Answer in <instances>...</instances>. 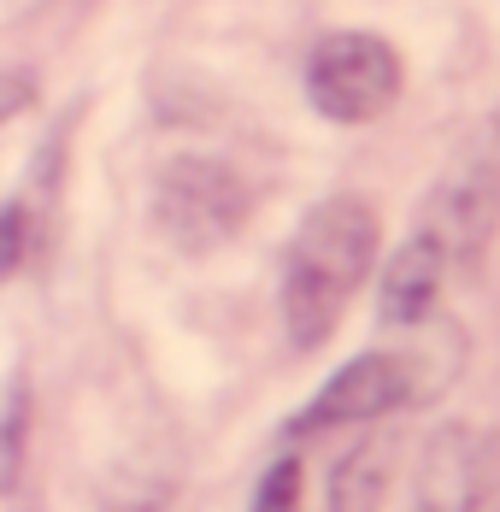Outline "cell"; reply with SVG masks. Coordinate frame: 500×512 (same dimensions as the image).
<instances>
[{"mask_svg": "<svg viewBox=\"0 0 500 512\" xmlns=\"http://www.w3.org/2000/svg\"><path fill=\"white\" fill-rule=\"evenodd\" d=\"M383 248L377 206L359 195H330L300 218L295 242L283 254V330L300 354L336 336L342 312L365 289Z\"/></svg>", "mask_w": 500, "mask_h": 512, "instance_id": "obj_1", "label": "cell"}, {"mask_svg": "<svg viewBox=\"0 0 500 512\" xmlns=\"http://www.w3.org/2000/svg\"><path fill=\"white\" fill-rule=\"evenodd\" d=\"M383 495H389V442L365 436L330 465L324 512H383Z\"/></svg>", "mask_w": 500, "mask_h": 512, "instance_id": "obj_8", "label": "cell"}, {"mask_svg": "<svg viewBox=\"0 0 500 512\" xmlns=\"http://www.w3.org/2000/svg\"><path fill=\"white\" fill-rule=\"evenodd\" d=\"M495 483V442L471 424H442L418 460V512H483Z\"/></svg>", "mask_w": 500, "mask_h": 512, "instance_id": "obj_6", "label": "cell"}, {"mask_svg": "<svg viewBox=\"0 0 500 512\" xmlns=\"http://www.w3.org/2000/svg\"><path fill=\"white\" fill-rule=\"evenodd\" d=\"M153 224L177 254H212L248 224V183L212 154H177L153 177Z\"/></svg>", "mask_w": 500, "mask_h": 512, "instance_id": "obj_2", "label": "cell"}, {"mask_svg": "<svg viewBox=\"0 0 500 512\" xmlns=\"http://www.w3.org/2000/svg\"><path fill=\"white\" fill-rule=\"evenodd\" d=\"M406 65L377 30H330L306 59V101L330 124H371L400 101Z\"/></svg>", "mask_w": 500, "mask_h": 512, "instance_id": "obj_3", "label": "cell"}, {"mask_svg": "<svg viewBox=\"0 0 500 512\" xmlns=\"http://www.w3.org/2000/svg\"><path fill=\"white\" fill-rule=\"evenodd\" d=\"M418 401V365L412 354H359L348 359L295 418V436H312V430H342V424H377L395 407Z\"/></svg>", "mask_w": 500, "mask_h": 512, "instance_id": "obj_4", "label": "cell"}, {"mask_svg": "<svg viewBox=\"0 0 500 512\" xmlns=\"http://www.w3.org/2000/svg\"><path fill=\"white\" fill-rule=\"evenodd\" d=\"M0 512H36V501L24 495V483H12V489H0Z\"/></svg>", "mask_w": 500, "mask_h": 512, "instance_id": "obj_10", "label": "cell"}, {"mask_svg": "<svg viewBox=\"0 0 500 512\" xmlns=\"http://www.w3.org/2000/svg\"><path fill=\"white\" fill-rule=\"evenodd\" d=\"M453 254L442 248V236H430L424 224L400 242L383 277H377V318L395 324V330H418V324H436V295H442V277H448Z\"/></svg>", "mask_w": 500, "mask_h": 512, "instance_id": "obj_7", "label": "cell"}, {"mask_svg": "<svg viewBox=\"0 0 500 512\" xmlns=\"http://www.w3.org/2000/svg\"><path fill=\"white\" fill-rule=\"evenodd\" d=\"M495 224H500V159L489 148H477V154L459 159L442 177V189L430 195L424 230L442 236V248L453 259H483Z\"/></svg>", "mask_w": 500, "mask_h": 512, "instance_id": "obj_5", "label": "cell"}, {"mask_svg": "<svg viewBox=\"0 0 500 512\" xmlns=\"http://www.w3.org/2000/svg\"><path fill=\"white\" fill-rule=\"evenodd\" d=\"M12 6V18H24V12H36V6H48V0H6Z\"/></svg>", "mask_w": 500, "mask_h": 512, "instance_id": "obj_11", "label": "cell"}, {"mask_svg": "<svg viewBox=\"0 0 500 512\" xmlns=\"http://www.w3.org/2000/svg\"><path fill=\"white\" fill-rule=\"evenodd\" d=\"M248 512H300V460L295 454H283V460L265 465Z\"/></svg>", "mask_w": 500, "mask_h": 512, "instance_id": "obj_9", "label": "cell"}]
</instances>
